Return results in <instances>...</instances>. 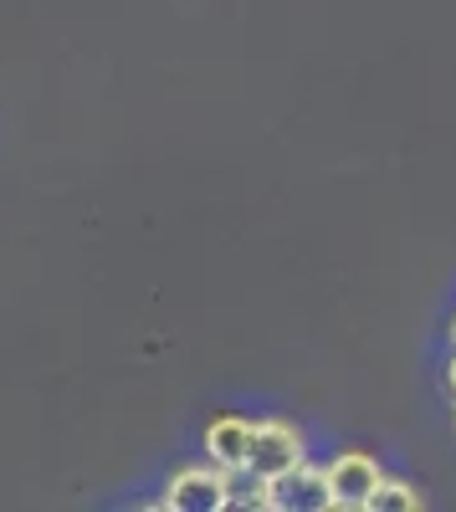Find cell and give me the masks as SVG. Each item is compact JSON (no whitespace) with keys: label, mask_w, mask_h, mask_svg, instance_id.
Returning <instances> with one entry per match:
<instances>
[{"label":"cell","mask_w":456,"mask_h":512,"mask_svg":"<svg viewBox=\"0 0 456 512\" xmlns=\"http://www.w3.org/2000/svg\"><path fill=\"white\" fill-rule=\"evenodd\" d=\"M298 461H308V436L293 420H282V415L252 420V451H246V466H252V472H262L272 482L282 472H293Z\"/></svg>","instance_id":"cell-1"},{"label":"cell","mask_w":456,"mask_h":512,"mask_svg":"<svg viewBox=\"0 0 456 512\" xmlns=\"http://www.w3.org/2000/svg\"><path fill=\"white\" fill-rule=\"evenodd\" d=\"M159 512H226V472L211 461H200V466H180V472L164 482Z\"/></svg>","instance_id":"cell-2"},{"label":"cell","mask_w":456,"mask_h":512,"mask_svg":"<svg viewBox=\"0 0 456 512\" xmlns=\"http://www.w3.org/2000/svg\"><path fill=\"white\" fill-rule=\"evenodd\" d=\"M328 477V497H334V512H364L369 492H375V482L385 477L380 461L369 451H339L334 461L323 466Z\"/></svg>","instance_id":"cell-3"},{"label":"cell","mask_w":456,"mask_h":512,"mask_svg":"<svg viewBox=\"0 0 456 512\" xmlns=\"http://www.w3.org/2000/svg\"><path fill=\"white\" fill-rule=\"evenodd\" d=\"M267 512H334V497H328L323 466L298 461L293 472L272 477V487H267Z\"/></svg>","instance_id":"cell-4"},{"label":"cell","mask_w":456,"mask_h":512,"mask_svg":"<svg viewBox=\"0 0 456 512\" xmlns=\"http://www.w3.org/2000/svg\"><path fill=\"white\" fill-rule=\"evenodd\" d=\"M246 451H252V420L246 415H216L205 425V461L211 466L236 472V466H246Z\"/></svg>","instance_id":"cell-5"},{"label":"cell","mask_w":456,"mask_h":512,"mask_svg":"<svg viewBox=\"0 0 456 512\" xmlns=\"http://www.w3.org/2000/svg\"><path fill=\"white\" fill-rule=\"evenodd\" d=\"M421 507H426V492L400 482V477H380L364 502V512H421Z\"/></svg>","instance_id":"cell-6"},{"label":"cell","mask_w":456,"mask_h":512,"mask_svg":"<svg viewBox=\"0 0 456 512\" xmlns=\"http://www.w3.org/2000/svg\"><path fill=\"white\" fill-rule=\"evenodd\" d=\"M267 477L252 472V466H236L226 472V507H241V512H267Z\"/></svg>","instance_id":"cell-7"},{"label":"cell","mask_w":456,"mask_h":512,"mask_svg":"<svg viewBox=\"0 0 456 512\" xmlns=\"http://www.w3.org/2000/svg\"><path fill=\"white\" fill-rule=\"evenodd\" d=\"M446 390H451V405H456V349H451V364H446Z\"/></svg>","instance_id":"cell-8"},{"label":"cell","mask_w":456,"mask_h":512,"mask_svg":"<svg viewBox=\"0 0 456 512\" xmlns=\"http://www.w3.org/2000/svg\"><path fill=\"white\" fill-rule=\"evenodd\" d=\"M451 349H456V318H451Z\"/></svg>","instance_id":"cell-9"}]
</instances>
